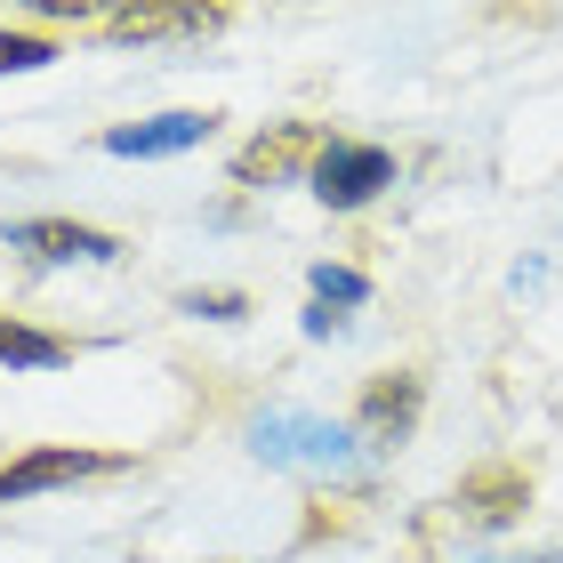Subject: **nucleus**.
Returning <instances> with one entry per match:
<instances>
[{
	"mask_svg": "<svg viewBox=\"0 0 563 563\" xmlns=\"http://www.w3.org/2000/svg\"><path fill=\"white\" fill-rule=\"evenodd\" d=\"M250 451L266 459V467H282V475H354L363 467V451H354V427H330V419H314V411H258L250 419Z\"/></svg>",
	"mask_w": 563,
	"mask_h": 563,
	"instance_id": "obj_1",
	"label": "nucleus"
},
{
	"mask_svg": "<svg viewBox=\"0 0 563 563\" xmlns=\"http://www.w3.org/2000/svg\"><path fill=\"white\" fill-rule=\"evenodd\" d=\"M395 186V153L387 145H363V137H330L314 145V201L322 210H363Z\"/></svg>",
	"mask_w": 563,
	"mask_h": 563,
	"instance_id": "obj_2",
	"label": "nucleus"
},
{
	"mask_svg": "<svg viewBox=\"0 0 563 563\" xmlns=\"http://www.w3.org/2000/svg\"><path fill=\"white\" fill-rule=\"evenodd\" d=\"M419 411H427V378L419 371H378L363 387V402H354V443L402 451L419 434Z\"/></svg>",
	"mask_w": 563,
	"mask_h": 563,
	"instance_id": "obj_3",
	"label": "nucleus"
},
{
	"mask_svg": "<svg viewBox=\"0 0 563 563\" xmlns=\"http://www.w3.org/2000/svg\"><path fill=\"white\" fill-rule=\"evenodd\" d=\"M0 242H9L16 258H41V266H113L121 258L113 234L73 225V218H16V225H0Z\"/></svg>",
	"mask_w": 563,
	"mask_h": 563,
	"instance_id": "obj_4",
	"label": "nucleus"
},
{
	"mask_svg": "<svg viewBox=\"0 0 563 563\" xmlns=\"http://www.w3.org/2000/svg\"><path fill=\"white\" fill-rule=\"evenodd\" d=\"M218 121L210 113H153V121H130V130H106V153L121 162H169V153H194Z\"/></svg>",
	"mask_w": 563,
	"mask_h": 563,
	"instance_id": "obj_5",
	"label": "nucleus"
},
{
	"mask_svg": "<svg viewBox=\"0 0 563 563\" xmlns=\"http://www.w3.org/2000/svg\"><path fill=\"white\" fill-rule=\"evenodd\" d=\"M121 459L106 451H33V459H16V467H0V507L9 499H33L48 492V483H81V475H113Z\"/></svg>",
	"mask_w": 563,
	"mask_h": 563,
	"instance_id": "obj_6",
	"label": "nucleus"
},
{
	"mask_svg": "<svg viewBox=\"0 0 563 563\" xmlns=\"http://www.w3.org/2000/svg\"><path fill=\"white\" fill-rule=\"evenodd\" d=\"M523 499H531V483H523L516 467H483V475L459 483V507H467V523H507Z\"/></svg>",
	"mask_w": 563,
	"mask_h": 563,
	"instance_id": "obj_7",
	"label": "nucleus"
},
{
	"mask_svg": "<svg viewBox=\"0 0 563 563\" xmlns=\"http://www.w3.org/2000/svg\"><path fill=\"white\" fill-rule=\"evenodd\" d=\"M306 145H314V137H306V130H282L274 145L258 137V145H250V153H242V162H234V177H242V186H258V177H266V186H274V177H282V169H290V162H298V153H306Z\"/></svg>",
	"mask_w": 563,
	"mask_h": 563,
	"instance_id": "obj_8",
	"label": "nucleus"
},
{
	"mask_svg": "<svg viewBox=\"0 0 563 563\" xmlns=\"http://www.w3.org/2000/svg\"><path fill=\"white\" fill-rule=\"evenodd\" d=\"M0 363L9 371H48V363H65V346L48 339V330H24V322H0Z\"/></svg>",
	"mask_w": 563,
	"mask_h": 563,
	"instance_id": "obj_9",
	"label": "nucleus"
},
{
	"mask_svg": "<svg viewBox=\"0 0 563 563\" xmlns=\"http://www.w3.org/2000/svg\"><path fill=\"white\" fill-rule=\"evenodd\" d=\"M306 290H314V306H371V282L354 266H314V274H306Z\"/></svg>",
	"mask_w": 563,
	"mask_h": 563,
	"instance_id": "obj_10",
	"label": "nucleus"
},
{
	"mask_svg": "<svg viewBox=\"0 0 563 563\" xmlns=\"http://www.w3.org/2000/svg\"><path fill=\"white\" fill-rule=\"evenodd\" d=\"M41 65H57L48 33H0V73H41Z\"/></svg>",
	"mask_w": 563,
	"mask_h": 563,
	"instance_id": "obj_11",
	"label": "nucleus"
},
{
	"mask_svg": "<svg viewBox=\"0 0 563 563\" xmlns=\"http://www.w3.org/2000/svg\"><path fill=\"white\" fill-rule=\"evenodd\" d=\"M186 314H210V322H242L250 298L242 290H186Z\"/></svg>",
	"mask_w": 563,
	"mask_h": 563,
	"instance_id": "obj_12",
	"label": "nucleus"
},
{
	"mask_svg": "<svg viewBox=\"0 0 563 563\" xmlns=\"http://www.w3.org/2000/svg\"><path fill=\"white\" fill-rule=\"evenodd\" d=\"M346 314H330V306H306V339H339Z\"/></svg>",
	"mask_w": 563,
	"mask_h": 563,
	"instance_id": "obj_13",
	"label": "nucleus"
},
{
	"mask_svg": "<svg viewBox=\"0 0 563 563\" xmlns=\"http://www.w3.org/2000/svg\"><path fill=\"white\" fill-rule=\"evenodd\" d=\"M523 563H563V555H523Z\"/></svg>",
	"mask_w": 563,
	"mask_h": 563,
	"instance_id": "obj_14",
	"label": "nucleus"
}]
</instances>
